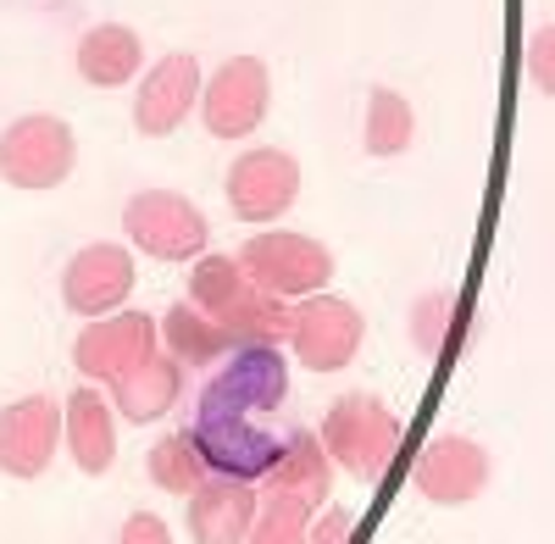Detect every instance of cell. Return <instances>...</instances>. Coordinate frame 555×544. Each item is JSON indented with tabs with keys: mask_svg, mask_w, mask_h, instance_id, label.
<instances>
[{
	"mask_svg": "<svg viewBox=\"0 0 555 544\" xmlns=\"http://www.w3.org/2000/svg\"><path fill=\"white\" fill-rule=\"evenodd\" d=\"M240 267L250 272L256 289H267L278 300H306L334 279V250L306 239V234L267 229V234H250L240 245Z\"/></svg>",
	"mask_w": 555,
	"mask_h": 544,
	"instance_id": "8992f818",
	"label": "cell"
},
{
	"mask_svg": "<svg viewBox=\"0 0 555 544\" xmlns=\"http://www.w3.org/2000/svg\"><path fill=\"white\" fill-rule=\"evenodd\" d=\"M267 106H272V78H267L261 56H228L201 83V101H195L211 140H245V133H256Z\"/></svg>",
	"mask_w": 555,
	"mask_h": 544,
	"instance_id": "52a82bcc",
	"label": "cell"
},
{
	"mask_svg": "<svg viewBox=\"0 0 555 544\" xmlns=\"http://www.w3.org/2000/svg\"><path fill=\"white\" fill-rule=\"evenodd\" d=\"M156 339L167 345V355L178 361V367H217V361L234 350V339H228V328H217L206 311H195L190 300H178V306H167L162 311V328H156Z\"/></svg>",
	"mask_w": 555,
	"mask_h": 544,
	"instance_id": "44dd1931",
	"label": "cell"
},
{
	"mask_svg": "<svg viewBox=\"0 0 555 544\" xmlns=\"http://www.w3.org/2000/svg\"><path fill=\"white\" fill-rule=\"evenodd\" d=\"M178 400H183V367L172 355H162V350H151L128 378L112 384V405H117L122 423H156V417L172 412Z\"/></svg>",
	"mask_w": 555,
	"mask_h": 544,
	"instance_id": "d6986e66",
	"label": "cell"
},
{
	"mask_svg": "<svg viewBox=\"0 0 555 544\" xmlns=\"http://www.w3.org/2000/svg\"><path fill=\"white\" fill-rule=\"evenodd\" d=\"M190 444L201 450V462L211 478H240V483H261V472L272 467L278 456V439L250 417L240 405H228L222 394H201L195 405V428H190Z\"/></svg>",
	"mask_w": 555,
	"mask_h": 544,
	"instance_id": "7a4b0ae2",
	"label": "cell"
},
{
	"mask_svg": "<svg viewBox=\"0 0 555 544\" xmlns=\"http://www.w3.org/2000/svg\"><path fill=\"white\" fill-rule=\"evenodd\" d=\"M117 544H172V533H167V522H162L156 511H133V517L122 522Z\"/></svg>",
	"mask_w": 555,
	"mask_h": 544,
	"instance_id": "4316f807",
	"label": "cell"
},
{
	"mask_svg": "<svg viewBox=\"0 0 555 544\" xmlns=\"http://www.w3.org/2000/svg\"><path fill=\"white\" fill-rule=\"evenodd\" d=\"M411 140H416L411 101L400 95V89H384V83H378L373 95H366V122H361V145H366V156H378V161L405 156Z\"/></svg>",
	"mask_w": 555,
	"mask_h": 544,
	"instance_id": "7402d4cb",
	"label": "cell"
},
{
	"mask_svg": "<svg viewBox=\"0 0 555 544\" xmlns=\"http://www.w3.org/2000/svg\"><path fill=\"white\" fill-rule=\"evenodd\" d=\"M528 73H533V89H544V95H550V34L544 28L528 39Z\"/></svg>",
	"mask_w": 555,
	"mask_h": 544,
	"instance_id": "83f0119b",
	"label": "cell"
},
{
	"mask_svg": "<svg viewBox=\"0 0 555 544\" xmlns=\"http://www.w3.org/2000/svg\"><path fill=\"white\" fill-rule=\"evenodd\" d=\"M62 444V405L51 394H23L0 405V472L7 478H39L56 462Z\"/></svg>",
	"mask_w": 555,
	"mask_h": 544,
	"instance_id": "8fae6325",
	"label": "cell"
},
{
	"mask_svg": "<svg viewBox=\"0 0 555 544\" xmlns=\"http://www.w3.org/2000/svg\"><path fill=\"white\" fill-rule=\"evenodd\" d=\"M455 323H461L455 289H434V295H423V300L411 306V339H416V350H423V355H439L450 345Z\"/></svg>",
	"mask_w": 555,
	"mask_h": 544,
	"instance_id": "cb8c5ba5",
	"label": "cell"
},
{
	"mask_svg": "<svg viewBox=\"0 0 555 544\" xmlns=\"http://www.w3.org/2000/svg\"><path fill=\"white\" fill-rule=\"evenodd\" d=\"M317 439H322V450H328V462L345 467L350 478H378L389 467V456L400 450V439H405V423L373 394H345V400L328 405Z\"/></svg>",
	"mask_w": 555,
	"mask_h": 544,
	"instance_id": "3957f363",
	"label": "cell"
},
{
	"mask_svg": "<svg viewBox=\"0 0 555 544\" xmlns=\"http://www.w3.org/2000/svg\"><path fill=\"white\" fill-rule=\"evenodd\" d=\"M206 389L222 394L228 405H240V412H250V417H267L289 400V355L278 345H234L217 361Z\"/></svg>",
	"mask_w": 555,
	"mask_h": 544,
	"instance_id": "4fadbf2b",
	"label": "cell"
},
{
	"mask_svg": "<svg viewBox=\"0 0 555 544\" xmlns=\"http://www.w3.org/2000/svg\"><path fill=\"white\" fill-rule=\"evenodd\" d=\"M151 350H156V316L151 311H106V316H89V328L73 345V361H78L83 378L117 384Z\"/></svg>",
	"mask_w": 555,
	"mask_h": 544,
	"instance_id": "30bf717a",
	"label": "cell"
},
{
	"mask_svg": "<svg viewBox=\"0 0 555 544\" xmlns=\"http://www.w3.org/2000/svg\"><path fill=\"white\" fill-rule=\"evenodd\" d=\"M190 306L206 311L217 328H228L234 345H284L295 323L289 300L256 289L240 256H217V250H201L190 267Z\"/></svg>",
	"mask_w": 555,
	"mask_h": 544,
	"instance_id": "6da1fadb",
	"label": "cell"
},
{
	"mask_svg": "<svg viewBox=\"0 0 555 544\" xmlns=\"http://www.w3.org/2000/svg\"><path fill=\"white\" fill-rule=\"evenodd\" d=\"M306 528H311V511L306 506L278 501V494H261L245 544H306Z\"/></svg>",
	"mask_w": 555,
	"mask_h": 544,
	"instance_id": "d4e9b609",
	"label": "cell"
},
{
	"mask_svg": "<svg viewBox=\"0 0 555 544\" xmlns=\"http://www.w3.org/2000/svg\"><path fill=\"white\" fill-rule=\"evenodd\" d=\"M261 494L240 478H206L190 489V539L195 544H245Z\"/></svg>",
	"mask_w": 555,
	"mask_h": 544,
	"instance_id": "e0dca14e",
	"label": "cell"
},
{
	"mask_svg": "<svg viewBox=\"0 0 555 544\" xmlns=\"http://www.w3.org/2000/svg\"><path fill=\"white\" fill-rule=\"evenodd\" d=\"M73 161H78V140L51 112H28L0 133V178L12 190H34V195L56 190L73 178Z\"/></svg>",
	"mask_w": 555,
	"mask_h": 544,
	"instance_id": "5b68a950",
	"label": "cell"
},
{
	"mask_svg": "<svg viewBox=\"0 0 555 544\" xmlns=\"http://www.w3.org/2000/svg\"><path fill=\"white\" fill-rule=\"evenodd\" d=\"M145 472H151V483L167 489V494H190V489H201V483L211 478L206 462H201V450L190 444V433H167L162 444H151Z\"/></svg>",
	"mask_w": 555,
	"mask_h": 544,
	"instance_id": "603a6c76",
	"label": "cell"
},
{
	"mask_svg": "<svg viewBox=\"0 0 555 544\" xmlns=\"http://www.w3.org/2000/svg\"><path fill=\"white\" fill-rule=\"evenodd\" d=\"M350 533H356V511L328 506L317 517V528H306V544H350Z\"/></svg>",
	"mask_w": 555,
	"mask_h": 544,
	"instance_id": "484cf974",
	"label": "cell"
},
{
	"mask_svg": "<svg viewBox=\"0 0 555 544\" xmlns=\"http://www.w3.org/2000/svg\"><path fill=\"white\" fill-rule=\"evenodd\" d=\"M300 195V161L278 145H256L228 167V206L240 222H278Z\"/></svg>",
	"mask_w": 555,
	"mask_h": 544,
	"instance_id": "9c48e42d",
	"label": "cell"
},
{
	"mask_svg": "<svg viewBox=\"0 0 555 544\" xmlns=\"http://www.w3.org/2000/svg\"><path fill=\"white\" fill-rule=\"evenodd\" d=\"M328 489H334L328 450H322V439L311 428H295L289 439H278V456L261 472V489L256 494H278V501H295V506L317 511L322 501H328Z\"/></svg>",
	"mask_w": 555,
	"mask_h": 544,
	"instance_id": "2e32d148",
	"label": "cell"
},
{
	"mask_svg": "<svg viewBox=\"0 0 555 544\" xmlns=\"http://www.w3.org/2000/svg\"><path fill=\"white\" fill-rule=\"evenodd\" d=\"M289 339H295V361L306 373H345L361 350V339H366V323L350 300L317 289L295 306Z\"/></svg>",
	"mask_w": 555,
	"mask_h": 544,
	"instance_id": "ba28073f",
	"label": "cell"
},
{
	"mask_svg": "<svg viewBox=\"0 0 555 544\" xmlns=\"http://www.w3.org/2000/svg\"><path fill=\"white\" fill-rule=\"evenodd\" d=\"M489 472H494V462H489V450L478 439L444 433V439H434L423 456H416L411 489L423 494V501H434V506H467V501H478V494L489 489Z\"/></svg>",
	"mask_w": 555,
	"mask_h": 544,
	"instance_id": "7c38bea8",
	"label": "cell"
},
{
	"mask_svg": "<svg viewBox=\"0 0 555 544\" xmlns=\"http://www.w3.org/2000/svg\"><path fill=\"white\" fill-rule=\"evenodd\" d=\"M201 101V62L190 51H172L162 56L133 89V128L145 140H167V133L183 128V117L195 112Z\"/></svg>",
	"mask_w": 555,
	"mask_h": 544,
	"instance_id": "5bb4252c",
	"label": "cell"
},
{
	"mask_svg": "<svg viewBox=\"0 0 555 544\" xmlns=\"http://www.w3.org/2000/svg\"><path fill=\"white\" fill-rule=\"evenodd\" d=\"M62 439L73 450V467L101 478L117 462V417H112V400L101 389H73L62 405Z\"/></svg>",
	"mask_w": 555,
	"mask_h": 544,
	"instance_id": "ac0fdd59",
	"label": "cell"
},
{
	"mask_svg": "<svg viewBox=\"0 0 555 544\" xmlns=\"http://www.w3.org/2000/svg\"><path fill=\"white\" fill-rule=\"evenodd\" d=\"M133 295V256L112 239H95L73 250V261L62 267V300L78 316H106Z\"/></svg>",
	"mask_w": 555,
	"mask_h": 544,
	"instance_id": "9a60e30c",
	"label": "cell"
},
{
	"mask_svg": "<svg viewBox=\"0 0 555 544\" xmlns=\"http://www.w3.org/2000/svg\"><path fill=\"white\" fill-rule=\"evenodd\" d=\"M139 62H145V44H139L128 23H95L78 39V56H73L78 78L95 89H122L139 73Z\"/></svg>",
	"mask_w": 555,
	"mask_h": 544,
	"instance_id": "ffe728a7",
	"label": "cell"
},
{
	"mask_svg": "<svg viewBox=\"0 0 555 544\" xmlns=\"http://www.w3.org/2000/svg\"><path fill=\"white\" fill-rule=\"evenodd\" d=\"M122 234L133 250H145L156 261H195L211 239V222L178 190H139L122 206Z\"/></svg>",
	"mask_w": 555,
	"mask_h": 544,
	"instance_id": "277c9868",
	"label": "cell"
}]
</instances>
